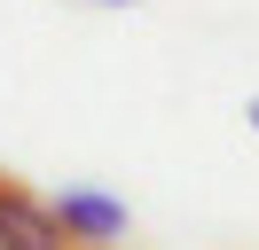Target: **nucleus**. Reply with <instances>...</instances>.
<instances>
[{
    "mask_svg": "<svg viewBox=\"0 0 259 250\" xmlns=\"http://www.w3.org/2000/svg\"><path fill=\"white\" fill-rule=\"evenodd\" d=\"M48 203H55V219H63L71 250H118V242H126V203H118L110 188H95V180H63Z\"/></svg>",
    "mask_w": 259,
    "mask_h": 250,
    "instance_id": "f257e3e1",
    "label": "nucleus"
},
{
    "mask_svg": "<svg viewBox=\"0 0 259 250\" xmlns=\"http://www.w3.org/2000/svg\"><path fill=\"white\" fill-rule=\"evenodd\" d=\"M243 117H251V133H259V94H251V102H243Z\"/></svg>",
    "mask_w": 259,
    "mask_h": 250,
    "instance_id": "20e7f679",
    "label": "nucleus"
},
{
    "mask_svg": "<svg viewBox=\"0 0 259 250\" xmlns=\"http://www.w3.org/2000/svg\"><path fill=\"white\" fill-rule=\"evenodd\" d=\"M0 250H71L55 203L32 196L24 180H8V172H0Z\"/></svg>",
    "mask_w": 259,
    "mask_h": 250,
    "instance_id": "f03ea898",
    "label": "nucleus"
},
{
    "mask_svg": "<svg viewBox=\"0 0 259 250\" xmlns=\"http://www.w3.org/2000/svg\"><path fill=\"white\" fill-rule=\"evenodd\" d=\"M87 8H142V0H87Z\"/></svg>",
    "mask_w": 259,
    "mask_h": 250,
    "instance_id": "7ed1b4c3",
    "label": "nucleus"
}]
</instances>
